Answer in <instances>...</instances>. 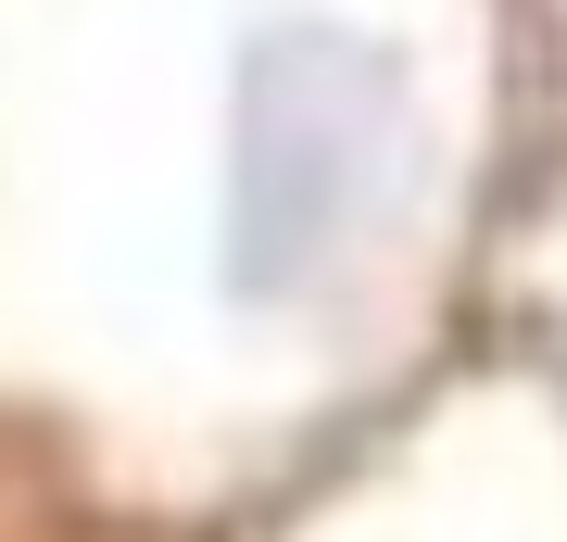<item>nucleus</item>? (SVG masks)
Wrapping results in <instances>:
<instances>
[{"mask_svg":"<svg viewBox=\"0 0 567 542\" xmlns=\"http://www.w3.org/2000/svg\"><path fill=\"white\" fill-rule=\"evenodd\" d=\"M416 177V89L353 25H265L227 89L215 152V278L227 303H303L391 227Z\"/></svg>","mask_w":567,"mask_h":542,"instance_id":"f257e3e1","label":"nucleus"}]
</instances>
